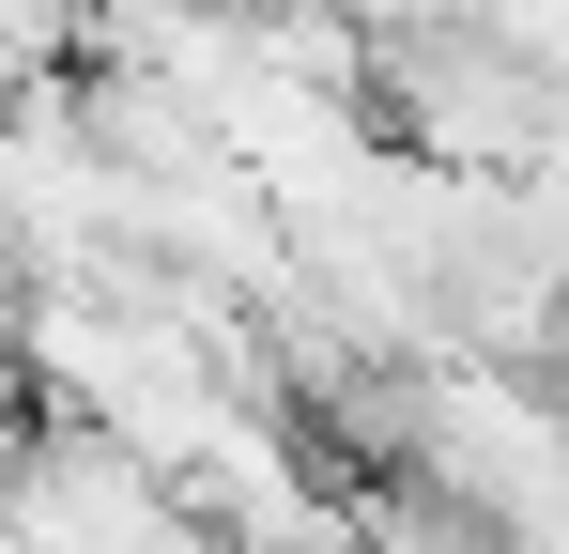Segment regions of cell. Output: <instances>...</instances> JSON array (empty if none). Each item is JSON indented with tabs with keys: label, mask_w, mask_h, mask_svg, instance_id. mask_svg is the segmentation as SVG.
<instances>
[{
	"label": "cell",
	"mask_w": 569,
	"mask_h": 554,
	"mask_svg": "<svg viewBox=\"0 0 569 554\" xmlns=\"http://www.w3.org/2000/svg\"><path fill=\"white\" fill-rule=\"evenodd\" d=\"M355 554H508V540L477 524L462 493H431V477H370L355 493Z\"/></svg>",
	"instance_id": "6da1fadb"
}]
</instances>
